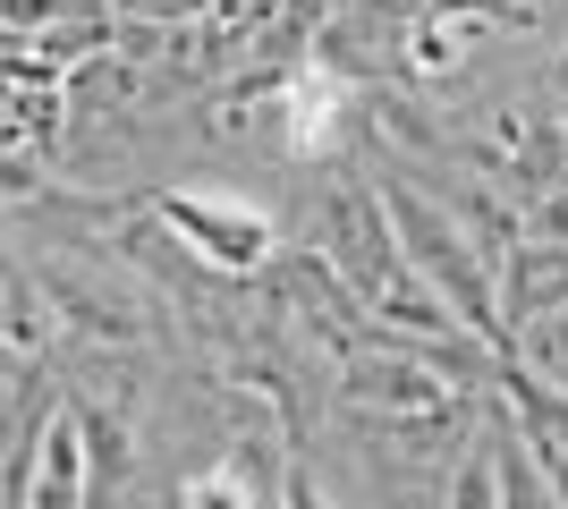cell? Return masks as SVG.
<instances>
[{
	"label": "cell",
	"instance_id": "1",
	"mask_svg": "<svg viewBox=\"0 0 568 509\" xmlns=\"http://www.w3.org/2000/svg\"><path fill=\"white\" fill-rule=\"evenodd\" d=\"M153 213H162L170 230L204 255V264L237 272V281H263V272H272V255H281V213H272L255 187H237V179L162 187V195H153Z\"/></svg>",
	"mask_w": 568,
	"mask_h": 509
},
{
	"label": "cell",
	"instance_id": "2",
	"mask_svg": "<svg viewBox=\"0 0 568 509\" xmlns=\"http://www.w3.org/2000/svg\"><path fill=\"white\" fill-rule=\"evenodd\" d=\"M356 111V77L339 60H297V69L272 85V111H263V136L281 162H323L339 153V128Z\"/></svg>",
	"mask_w": 568,
	"mask_h": 509
},
{
	"label": "cell",
	"instance_id": "3",
	"mask_svg": "<svg viewBox=\"0 0 568 509\" xmlns=\"http://www.w3.org/2000/svg\"><path fill=\"white\" fill-rule=\"evenodd\" d=\"M0 492H9V509H85V492H102L94 441H85V416H77L69 390H60V408L43 416L26 476H18V485H0Z\"/></svg>",
	"mask_w": 568,
	"mask_h": 509
},
{
	"label": "cell",
	"instance_id": "4",
	"mask_svg": "<svg viewBox=\"0 0 568 509\" xmlns=\"http://www.w3.org/2000/svg\"><path fill=\"white\" fill-rule=\"evenodd\" d=\"M568 306V238H526L509 264H500V315H509V332H535V323H551Z\"/></svg>",
	"mask_w": 568,
	"mask_h": 509
},
{
	"label": "cell",
	"instance_id": "5",
	"mask_svg": "<svg viewBox=\"0 0 568 509\" xmlns=\"http://www.w3.org/2000/svg\"><path fill=\"white\" fill-rule=\"evenodd\" d=\"M442 204H450V213L467 221V238L484 246V255H493V272H500V264H509V255L526 246V230H518V204H509L500 187H450Z\"/></svg>",
	"mask_w": 568,
	"mask_h": 509
},
{
	"label": "cell",
	"instance_id": "6",
	"mask_svg": "<svg viewBox=\"0 0 568 509\" xmlns=\"http://www.w3.org/2000/svg\"><path fill=\"white\" fill-rule=\"evenodd\" d=\"M493 450H500V509H560L544 459L526 450V434H518V416H509V408H500V425H493Z\"/></svg>",
	"mask_w": 568,
	"mask_h": 509
},
{
	"label": "cell",
	"instance_id": "7",
	"mask_svg": "<svg viewBox=\"0 0 568 509\" xmlns=\"http://www.w3.org/2000/svg\"><path fill=\"white\" fill-rule=\"evenodd\" d=\"M500 408L518 416L526 434H551V441H568V399L535 374L526 357H500Z\"/></svg>",
	"mask_w": 568,
	"mask_h": 509
},
{
	"label": "cell",
	"instance_id": "8",
	"mask_svg": "<svg viewBox=\"0 0 568 509\" xmlns=\"http://www.w3.org/2000/svg\"><path fill=\"white\" fill-rule=\"evenodd\" d=\"M450 509H500V450H493V434L450 459Z\"/></svg>",
	"mask_w": 568,
	"mask_h": 509
},
{
	"label": "cell",
	"instance_id": "9",
	"mask_svg": "<svg viewBox=\"0 0 568 509\" xmlns=\"http://www.w3.org/2000/svg\"><path fill=\"white\" fill-rule=\"evenodd\" d=\"M526 434V425H518ZM526 450L544 459V476H551V492H560V509H568V441H551V434H526Z\"/></svg>",
	"mask_w": 568,
	"mask_h": 509
},
{
	"label": "cell",
	"instance_id": "10",
	"mask_svg": "<svg viewBox=\"0 0 568 509\" xmlns=\"http://www.w3.org/2000/svg\"><path fill=\"white\" fill-rule=\"evenodd\" d=\"M281 509H332V501H323V485L306 476V459H288V476H281Z\"/></svg>",
	"mask_w": 568,
	"mask_h": 509
},
{
	"label": "cell",
	"instance_id": "11",
	"mask_svg": "<svg viewBox=\"0 0 568 509\" xmlns=\"http://www.w3.org/2000/svg\"><path fill=\"white\" fill-rule=\"evenodd\" d=\"M162 509H179V492H170V501H162Z\"/></svg>",
	"mask_w": 568,
	"mask_h": 509
}]
</instances>
